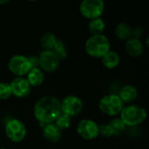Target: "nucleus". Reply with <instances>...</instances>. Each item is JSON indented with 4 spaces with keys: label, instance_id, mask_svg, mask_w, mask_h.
<instances>
[{
    "label": "nucleus",
    "instance_id": "1",
    "mask_svg": "<svg viewBox=\"0 0 149 149\" xmlns=\"http://www.w3.org/2000/svg\"><path fill=\"white\" fill-rule=\"evenodd\" d=\"M61 113L60 101L55 97H42L35 105L34 115L36 119L45 124H51Z\"/></svg>",
    "mask_w": 149,
    "mask_h": 149
},
{
    "label": "nucleus",
    "instance_id": "2",
    "mask_svg": "<svg viewBox=\"0 0 149 149\" xmlns=\"http://www.w3.org/2000/svg\"><path fill=\"white\" fill-rule=\"evenodd\" d=\"M109 39L103 34L92 36L86 42V51L93 58H102L109 52Z\"/></svg>",
    "mask_w": 149,
    "mask_h": 149
},
{
    "label": "nucleus",
    "instance_id": "3",
    "mask_svg": "<svg viewBox=\"0 0 149 149\" xmlns=\"http://www.w3.org/2000/svg\"><path fill=\"white\" fill-rule=\"evenodd\" d=\"M120 120L125 126L134 127L142 123L147 118V112L141 107L132 105L127 107H123L120 112Z\"/></svg>",
    "mask_w": 149,
    "mask_h": 149
},
{
    "label": "nucleus",
    "instance_id": "4",
    "mask_svg": "<svg viewBox=\"0 0 149 149\" xmlns=\"http://www.w3.org/2000/svg\"><path fill=\"white\" fill-rule=\"evenodd\" d=\"M100 109L102 113L109 116H114L120 113L123 109V102L118 95L110 94L104 96L100 101Z\"/></svg>",
    "mask_w": 149,
    "mask_h": 149
},
{
    "label": "nucleus",
    "instance_id": "5",
    "mask_svg": "<svg viewBox=\"0 0 149 149\" xmlns=\"http://www.w3.org/2000/svg\"><path fill=\"white\" fill-rule=\"evenodd\" d=\"M104 8L105 3L102 0H84L79 6V10L85 17L94 19L101 16Z\"/></svg>",
    "mask_w": 149,
    "mask_h": 149
},
{
    "label": "nucleus",
    "instance_id": "6",
    "mask_svg": "<svg viewBox=\"0 0 149 149\" xmlns=\"http://www.w3.org/2000/svg\"><path fill=\"white\" fill-rule=\"evenodd\" d=\"M5 134L12 142H21L26 135V128L20 120H11L5 126Z\"/></svg>",
    "mask_w": 149,
    "mask_h": 149
},
{
    "label": "nucleus",
    "instance_id": "7",
    "mask_svg": "<svg viewBox=\"0 0 149 149\" xmlns=\"http://www.w3.org/2000/svg\"><path fill=\"white\" fill-rule=\"evenodd\" d=\"M8 67L9 70L17 76H24L31 69L27 57L23 55H15L11 57L9 60Z\"/></svg>",
    "mask_w": 149,
    "mask_h": 149
},
{
    "label": "nucleus",
    "instance_id": "8",
    "mask_svg": "<svg viewBox=\"0 0 149 149\" xmlns=\"http://www.w3.org/2000/svg\"><path fill=\"white\" fill-rule=\"evenodd\" d=\"M61 113L68 116H75L83 109L82 100L76 96H67L60 102Z\"/></svg>",
    "mask_w": 149,
    "mask_h": 149
},
{
    "label": "nucleus",
    "instance_id": "9",
    "mask_svg": "<svg viewBox=\"0 0 149 149\" xmlns=\"http://www.w3.org/2000/svg\"><path fill=\"white\" fill-rule=\"evenodd\" d=\"M38 60L40 67L47 72H55L59 66V59L52 50L42 52Z\"/></svg>",
    "mask_w": 149,
    "mask_h": 149
},
{
    "label": "nucleus",
    "instance_id": "10",
    "mask_svg": "<svg viewBox=\"0 0 149 149\" xmlns=\"http://www.w3.org/2000/svg\"><path fill=\"white\" fill-rule=\"evenodd\" d=\"M77 131L85 140H93L98 137L99 126L91 120H83L78 124Z\"/></svg>",
    "mask_w": 149,
    "mask_h": 149
},
{
    "label": "nucleus",
    "instance_id": "11",
    "mask_svg": "<svg viewBox=\"0 0 149 149\" xmlns=\"http://www.w3.org/2000/svg\"><path fill=\"white\" fill-rule=\"evenodd\" d=\"M11 93L17 97H26L31 93V86L26 79L18 77L14 79L10 84Z\"/></svg>",
    "mask_w": 149,
    "mask_h": 149
},
{
    "label": "nucleus",
    "instance_id": "12",
    "mask_svg": "<svg viewBox=\"0 0 149 149\" xmlns=\"http://www.w3.org/2000/svg\"><path fill=\"white\" fill-rule=\"evenodd\" d=\"M126 51L131 57H139L143 53V45L140 39L129 38L126 43Z\"/></svg>",
    "mask_w": 149,
    "mask_h": 149
},
{
    "label": "nucleus",
    "instance_id": "13",
    "mask_svg": "<svg viewBox=\"0 0 149 149\" xmlns=\"http://www.w3.org/2000/svg\"><path fill=\"white\" fill-rule=\"evenodd\" d=\"M45 138L51 142H58L61 138V130L55 124H47L43 130Z\"/></svg>",
    "mask_w": 149,
    "mask_h": 149
},
{
    "label": "nucleus",
    "instance_id": "14",
    "mask_svg": "<svg viewBox=\"0 0 149 149\" xmlns=\"http://www.w3.org/2000/svg\"><path fill=\"white\" fill-rule=\"evenodd\" d=\"M137 96H138L137 89L134 86H130V85L124 86L121 88V90L120 92V95H119L121 101L127 102V103H129V102L135 100Z\"/></svg>",
    "mask_w": 149,
    "mask_h": 149
},
{
    "label": "nucleus",
    "instance_id": "15",
    "mask_svg": "<svg viewBox=\"0 0 149 149\" xmlns=\"http://www.w3.org/2000/svg\"><path fill=\"white\" fill-rule=\"evenodd\" d=\"M45 76L43 72L39 68L31 69L30 72L27 73V81L29 82L30 86H38L44 81Z\"/></svg>",
    "mask_w": 149,
    "mask_h": 149
},
{
    "label": "nucleus",
    "instance_id": "16",
    "mask_svg": "<svg viewBox=\"0 0 149 149\" xmlns=\"http://www.w3.org/2000/svg\"><path fill=\"white\" fill-rule=\"evenodd\" d=\"M102 63L107 68H115L120 63V57L117 52L109 51L102 57Z\"/></svg>",
    "mask_w": 149,
    "mask_h": 149
},
{
    "label": "nucleus",
    "instance_id": "17",
    "mask_svg": "<svg viewBox=\"0 0 149 149\" xmlns=\"http://www.w3.org/2000/svg\"><path fill=\"white\" fill-rule=\"evenodd\" d=\"M88 29H89V31L91 32V34H93V36L102 35V33L105 30V23L100 17L92 19L89 22Z\"/></svg>",
    "mask_w": 149,
    "mask_h": 149
},
{
    "label": "nucleus",
    "instance_id": "18",
    "mask_svg": "<svg viewBox=\"0 0 149 149\" xmlns=\"http://www.w3.org/2000/svg\"><path fill=\"white\" fill-rule=\"evenodd\" d=\"M132 27L125 23L119 24L115 28V34L120 39H128L132 37Z\"/></svg>",
    "mask_w": 149,
    "mask_h": 149
},
{
    "label": "nucleus",
    "instance_id": "19",
    "mask_svg": "<svg viewBox=\"0 0 149 149\" xmlns=\"http://www.w3.org/2000/svg\"><path fill=\"white\" fill-rule=\"evenodd\" d=\"M56 40L57 39L52 33L51 32L45 33L41 38V46L45 51H51L53 48Z\"/></svg>",
    "mask_w": 149,
    "mask_h": 149
},
{
    "label": "nucleus",
    "instance_id": "20",
    "mask_svg": "<svg viewBox=\"0 0 149 149\" xmlns=\"http://www.w3.org/2000/svg\"><path fill=\"white\" fill-rule=\"evenodd\" d=\"M113 132V135H120L121 134L125 129H126V126L123 123V121L120 119H114L113 120L110 124L108 125Z\"/></svg>",
    "mask_w": 149,
    "mask_h": 149
},
{
    "label": "nucleus",
    "instance_id": "21",
    "mask_svg": "<svg viewBox=\"0 0 149 149\" xmlns=\"http://www.w3.org/2000/svg\"><path fill=\"white\" fill-rule=\"evenodd\" d=\"M53 52L57 55L58 59H65L67 57V50L61 40H56V43L52 48Z\"/></svg>",
    "mask_w": 149,
    "mask_h": 149
},
{
    "label": "nucleus",
    "instance_id": "22",
    "mask_svg": "<svg viewBox=\"0 0 149 149\" xmlns=\"http://www.w3.org/2000/svg\"><path fill=\"white\" fill-rule=\"evenodd\" d=\"M55 125L60 130L66 129L71 125V117L63 113H60V114L55 120Z\"/></svg>",
    "mask_w": 149,
    "mask_h": 149
},
{
    "label": "nucleus",
    "instance_id": "23",
    "mask_svg": "<svg viewBox=\"0 0 149 149\" xmlns=\"http://www.w3.org/2000/svg\"><path fill=\"white\" fill-rule=\"evenodd\" d=\"M11 89L10 84L6 82L0 83V100H7L11 96Z\"/></svg>",
    "mask_w": 149,
    "mask_h": 149
},
{
    "label": "nucleus",
    "instance_id": "24",
    "mask_svg": "<svg viewBox=\"0 0 149 149\" xmlns=\"http://www.w3.org/2000/svg\"><path fill=\"white\" fill-rule=\"evenodd\" d=\"M99 134H100L104 137H110L113 135V132L108 125H101L100 127H99Z\"/></svg>",
    "mask_w": 149,
    "mask_h": 149
},
{
    "label": "nucleus",
    "instance_id": "25",
    "mask_svg": "<svg viewBox=\"0 0 149 149\" xmlns=\"http://www.w3.org/2000/svg\"><path fill=\"white\" fill-rule=\"evenodd\" d=\"M29 62H30V65H31V69H34V68H38V65H39V60H38V58L35 55H31L29 57H27Z\"/></svg>",
    "mask_w": 149,
    "mask_h": 149
},
{
    "label": "nucleus",
    "instance_id": "26",
    "mask_svg": "<svg viewBox=\"0 0 149 149\" xmlns=\"http://www.w3.org/2000/svg\"><path fill=\"white\" fill-rule=\"evenodd\" d=\"M142 34H143V30H142L141 27H138V28H135L134 31H133L132 36H134V38L140 39V37H141Z\"/></svg>",
    "mask_w": 149,
    "mask_h": 149
},
{
    "label": "nucleus",
    "instance_id": "27",
    "mask_svg": "<svg viewBox=\"0 0 149 149\" xmlns=\"http://www.w3.org/2000/svg\"><path fill=\"white\" fill-rule=\"evenodd\" d=\"M9 1H0V4H3V3H8Z\"/></svg>",
    "mask_w": 149,
    "mask_h": 149
}]
</instances>
